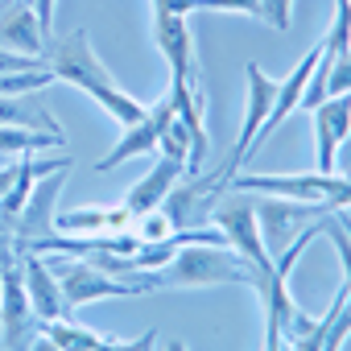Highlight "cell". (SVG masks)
<instances>
[{"label":"cell","instance_id":"ba28073f","mask_svg":"<svg viewBox=\"0 0 351 351\" xmlns=\"http://www.w3.org/2000/svg\"><path fill=\"white\" fill-rule=\"evenodd\" d=\"M244 79H248V108H244V128L236 136V149L223 165V173L232 178V173L240 165H248V153H252V141L261 132V124L269 120V108H273V95H277V79H269L256 62H244Z\"/></svg>","mask_w":351,"mask_h":351},{"label":"cell","instance_id":"cb8c5ba5","mask_svg":"<svg viewBox=\"0 0 351 351\" xmlns=\"http://www.w3.org/2000/svg\"><path fill=\"white\" fill-rule=\"evenodd\" d=\"M335 173H347V178H351V132H347V141L335 153Z\"/></svg>","mask_w":351,"mask_h":351},{"label":"cell","instance_id":"83f0119b","mask_svg":"<svg viewBox=\"0 0 351 351\" xmlns=\"http://www.w3.org/2000/svg\"><path fill=\"white\" fill-rule=\"evenodd\" d=\"M9 5H17V0H0V9H9Z\"/></svg>","mask_w":351,"mask_h":351},{"label":"cell","instance_id":"3957f363","mask_svg":"<svg viewBox=\"0 0 351 351\" xmlns=\"http://www.w3.org/2000/svg\"><path fill=\"white\" fill-rule=\"evenodd\" d=\"M211 228L228 240V248L256 273V281L265 285V277L273 273V256L261 240V228H256V211H252V195L244 191H223L219 203L211 207ZM256 285V289H261Z\"/></svg>","mask_w":351,"mask_h":351},{"label":"cell","instance_id":"6da1fadb","mask_svg":"<svg viewBox=\"0 0 351 351\" xmlns=\"http://www.w3.org/2000/svg\"><path fill=\"white\" fill-rule=\"evenodd\" d=\"M42 58H46V66L54 71L58 83H71V87H79V91H87L120 128H124V124H136V120L145 116L149 104H141V99H132L124 87H116L112 66H104V58L95 54L91 34H87L83 25H75V29L62 34V38H50V46H46Z\"/></svg>","mask_w":351,"mask_h":351},{"label":"cell","instance_id":"9a60e30c","mask_svg":"<svg viewBox=\"0 0 351 351\" xmlns=\"http://www.w3.org/2000/svg\"><path fill=\"white\" fill-rule=\"evenodd\" d=\"M132 215L124 207H79V211H58L54 228L66 236H116L128 232Z\"/></svg>","mask_w":351,"mask_h":351},{"label":"cell","instance_id":"5bb4252c","mask_svg":"<svg viewBox=\"0 0 351 351\" xmlns=\"http://www.w3.org/2000/svg\"><path fill=\"white\" fill-rule=\"evenodd\" d=\"M50 46V38L42 34L34 9L25 5H9L0 9V50H13V54H25V58H42Z\"/></svg>","mask_w":351,"mask_h":351},{"label":"cell","instance_id":"ac0fdd59","mask_svg":"<svg viewBox=\"0 0 351 351\" xmlns=\"http://www.w3.org/2000/svg\"><path fill=\"white\" fill-rule=\"evenodd\" d=\"M46 339L62 351H95L99 347V335L83 322H71V318H54V322H42Z\"/></svg>","mask_w":351,"mask_h":351},{"label":"cell","instance_id":"8fae6325","mask_svg":"<svg viewBox=\"0 0 351 351\" xmlns=\"http://www.w3.org/2000/svg\"><path fill=\"white\" fill-rule=\"evenodd\" d=\"M351 132V91L330 95L314 108V169L335 173V153Z\"/></svg>","mask_w":351,"mask_h":351},{"label":"cell","instance_id":"d6986e66","mask_svg":"<svg viewBox=\"0 0 351 351\" xmlns=\"http://www.w3.org/2000/svg\"><path fill=\"white\" fill-rule=\"evenodd\" d=\"M54 79V71L42 62V66H29V71H9V75H0V95H42Z\"/></svg>","mask_w":351,"mask_h":351},{"label":"cell","instance_id":"30bf717a","mask_svg":"<svg viewBox=\"0 0 351 351\" xmlns=\"http://www.w3.org/2000/svg\"><path fill=\"white\" fill-rule=\"evenodd\" d=\"M0 322H5V351H29L42 322H38V314L25 298V285H21L17 269L0 273Z\"/></svg>","mask_w":351,"mask_h":351},{"label":"cell","instance_id":"7c38bea8","mask_svg":"<svg viewBox=\"0 0 351 351\" xmlns=\"http://www.w3.org/2000/svg\"><path fill=\"white\" fill-rule=\"evenodd\" d=\"M21 285H25V298H29L38 322H54V318L71 314V306L58 289V277L42 252H21Z\"/></svg>","mask_w":351,"mask_h":351},{"label":"cell","instance_id":"277c9868","mask_svg":"<svg viewBox=\"0 0 351 351\" xmlns=\"http://www.w3.org/2000/svg\"><path fill=\"white\" fill-rule=\"evenodd\" d=\"M46 261H50V269H54V277H58V289H62V298H66L71 310L91 306V302H99V298H136V293H145L136 281L108 277V273H99L95 265H87L83 256H62V252H54V256H46Z\"/></svg>","mask_w":351,"mask_h":351},{"label":"cell","instance_id":"7a4b0ae2","mask_svg":"<svg viewBox=\"0 0 351 351\" xmlns=\"http://www.w3.org/2000/svg\"><path fill=\"white\" fill-rule=\"evenodd\" d=\"M161 285L173 289H203V285H248L256 289V273L228 248V244H182L173 261L157 273Z\"/></svg>","mask_w":351,"mask_h":351},{"label":"cell","instance_id":"4fadbf2b","mask_svg":"<svg viewBox=\"0 0 351 351\" xmlns=\"http://www.w3.org/2000/svg\"><path fill=\"white\" fill-rule=\"evenodd\" d=\"M182 173H186V161H178V157H157L153 165H149V173H145V178L141 182H132L128 186V195H124V211L136 219V215H149V211H157L161 203H165V195L173 191V186H178V178H182Z\"/></svg>","mask_w":351,"mask_h":351},{"label":"cell","instance_id":"5b68a950","mask_svg":"<svg viewBox=\"0 0 351 351\" xmlns=\"http://www.w3.org/2000/svg\"><path fill=\"white\" fill-rule=\"evenodd\" d=\"M252 211H256V228H261V240H265L269 256L281 252L302 228L330 215L322 203H293V199H277V195H252Z\"/></svg>","mask_w":351,"mask_h":351},{"label":"cell","instance_id":"7402d4cb","mask_svg":"<svg viewBox=\"0 0 351 351\" xmlns=\"http://www.w3.org/2000/svg\"><path fill=\"white\" fill-rule=\"evenodd\" d=\"M153 343H157V330H145V335H136V339H99V347L95 351H153Z\"/></svg>","mask_w":351,"mask_h":351},{"label":"cell","instance_id":"484cf974","mask_svg":"<svg viewBox=\"0 0 351 351\" xmlns=\"http://www.w3.org/2000/svg\"><path fill=\"white\" fill-rule=\"evenodd\" d=\"M29 351H62V347H54V343H50L46 335H38V339L29 343Z\"/></svg>","mask_w":351,"mask_h":351},{"label":"cell","instance_id":"e0dca14e","mask_svg":"<svg viewBox=\"0 0 351 351\" xmlns=\"http://www.w3.org/2000/svg\"><path fill=\"white\" fill-rule=\"evenodd\" d=\"M46 149H66V136L54 132H34V128H5L0 124V153L5 157H34Z\"/></svg>","mask_w":351,"mask_h":351},{"label":"cell","instance_id":"2e32d148","mask_svg":"<svg viewBox=\"0 0 351 351\" xmlns=\"http://www.w3.org/2000/svg\"><path fill=\"white\" fill-rule=\"evenodd\" d=\"M0 124L5 128H34L62 136V124L50 116V108L38 95H0Z\"/></svg>","mask_w":351,"mask_h":351},{"label":"cell","instance_id":"44dd1931","mask_svg":"<svg viewBox=\"0 0 351 351\" xmlns=\"http://www.w3.org/2000/svg\"><path fill=\"white\" fill-rule=\"evenodd\" d=\"M261 5V21L277 34H285L293 25V0H256Z\"/></svg>","mask_w":351,"mask_h":351},{"label":"cell","instance_id":"d4e9b609","mask_svg":"<svg viewBox=\"0 0 351 351\" xmlns=\"http://www.w3.org/2000/svg\"><path fill=\"white\" fill-rule=\"evenodd\" d=\"M13 178H17V165H0V199L9 195V186H13Z\"/></svg>","mask_w":351,"mask_h":351},{"label":"cell","instance_id":"4316f807","mask_svg":"<svg viewBox=\"0 0 351 351\" xmlns=\"http://www.w3.org/2000/svg\"><path fill=\"white\" fill-rule=\"evenodd\" d=\"M165 351H186V343H182V339H169V343H165Z\"/></svg>","mask_w":351,"mask_h":351},{"label":"cell","instance_id":"9c48e42d","mask_svg":"<svg viewBox=\"0 0 351 351\" xmlns=\"http://www.w3.org/2000/svg\"><path fill=\"white\" fill-rule=\"evenodd\" d=\"M153 42L161 50V58L169 62V79L182 83H199V66H195V38L186 29L182 13H169L161 5H153Z\"/></svg>","mask_w":351,"mask_h":351},{"label":"cell","instance_id":"52a82bcc","mask_svg":"<svg viewBox=\"0 0 351 351\" xmlns=\"http://www.w3.org/2000/svg\"><path fill=\"white\" fill-rule=\"evenodd\" d=\"M169 120H173V104H169V95H161L157 104L145 108V116H141L136 124H124V128H120V141L95 161V173H108V169H116V165H124V161H132V157L157 153V141H161V132H165Z\"/></svg>","mask_w":351,"mask_h":351},{"label":"cell","instance_id":"603a6c76","mask_svg":"<svg viewBox=\"0 0 351 351\" xmlns=\"http://www.w3.org/2000/svg\"><path fill=\"white\" fill-rule=\"evenodd\" d=\"M25 5L34 9V17H38L42 34H46V38H54V13H58V0H25Z\"/></svg>","mask_w":351,"mask_h":351},{"label":"cell","instance_id":"ffe728a7","mask_svg":"<svg viewBox=\"0 0 351 351\" xmlns=\"http://www.w3.org/2000/svg\"><path fill=\"white\" fill-rule=\"evenodd\" d=\"M322 236L335 244V256H339V269H343V289H347V298H351V236H347L339 211H330V215L322 219Z\"/></svg>","mask_w":351,"mask_h":351},{"label":"cell","instance_id":"8992f818","mask_svg":"<svg viewBox=\"0 0 351 351\" xmlns=\"http://www.w3.org/2000/svg\"><path fill=\"white\" fill-rule=\"evenodd\" d=\"M66 186V169H54V173H42V178L34 182L25 207L17 211L13 219V248H29L46 236H54V219H58V195Z\"/></svg>","mask_w":351,"mask_h":351}]
</instances>
